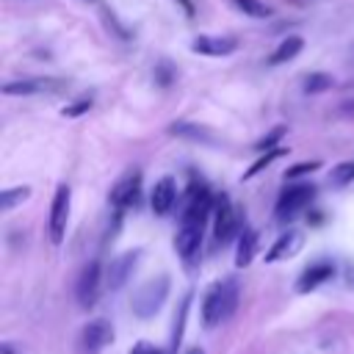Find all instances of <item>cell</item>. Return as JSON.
<instances>
[{"label":"cell","instance_id":"1","mask_svg":"<svg viewBox=\"0 0 354 354\" xmlns=\"http://www.w3.org/2000/svg\"><path fill=\"white\" fill-rule=\"evenodd\" d=\"M216 196L210 194V188L199 180H191L188 191H185V202H183V216H180V227L174 235V249L183 257L185 266H194L202 249V232L207 224V216L213 213Z\"/></svg>","mask_w":354,"mask_h":354},{"label":"cell","instance_id":"2","mask_svg":"<svg viewBox=\"0 0 354 354\" xmlns=\"http://www.w3.org/2000/svg\"><path fill=\"white\" fill-rule=\"evenodd\" d=\"M235 304H238V282L235 279L213 282L205 290V299H202V321H205V326H216V324L227 321L232 315Z\"/></svg>","mask_w":354,"mask_h":354},{"label":"cell","instance_id":"3","mask_svg":"<svg viewBox=\"0 0 354 354\" xmlns=\"http://www.w3.org/2000/svg\"><path fill=\"white\" fill-rule=\"evenodd\" d=\"M241 232H243L241 210L230 202L227 194L216 196V205H213V241H216V246H227Z\"/></svg>","mask_w":354,"mask_h":354},{"label":"cell","instance_id":"4","mask_svg":"<svg viewBox=\"0 0 354 354\" xmlns=\"http://www.w3.org/2000/svg\"><path fill=\"white\" fill-rule=\"evenodd\" d=\"M315 199V185L313 183H290L288 188H282L277 207H274V218L279 224L293 221L304 207H310V202Z\"/></svg>","mask_w":354,"mask_h":354},{"label":"cell","instance_id":"5","mask_svg":"<svg viewBox=\"0 0 354 354\" xmlns=\"http://www.w3.org/2000/svg\"><path fill=\"white\" fill-rule=\"evenodd\" d=\"M166 296H169V277H166V274H160V277H155V279L144 282V285L136 290V296H133L130 307H133V313H136L138 318H152V315L163 307Z\"/></svg>","mask_w":354,"mask_h":354},{"label":"cell","instance_id":"6","mask_svg":"<svg viewBox=\"0 0 354 354\" xmlns=\"http://www.w3.org/2000/svg\"><path fill=\"white\" fill-rule=\"evenodd\" d=\"M138 196H141V171H138V169L122 174V177L116 180V185L111 188V194H108V199H111V205L116 207V213L133 207V205L138 202Z\"/></svg>","mask_w":354,"mask_h":354},{"label":"cell","instance_id":"7","mask_svg":"<svg viewBox=\"0 0 354 354\" xmlns=\"http://www.w3.org/2000/svg\"><path fill=\"white\" fill-rule=\"evenodd\" d=\"M69 185H58L55 188V196H53V205H50V221H47V230H50V241L53 243H61L64 241V232H66V221H69Z\"/></svg>","mask_w":354,"mask_h":354},{"label":"cell","instance_id":"8","mask_svg":"<svg viewBox=\"0 0 354 354\" xmlns=\"http://www.w3.org/2000/svg\"><path fill=\"white\" fill-rule=\"evenodd\" d=\"M100 285H102V268L97 260L86 263L77 282H75V296H77V304L80 307H94L97 304V296H100Z\"/></svg>","mask_w":354,"mask_h":354},{"label":"cell","instance_id":"9","mask_svg":"<svg viewBox=\"0 0 354 354\" xmlns=\"http://www.w3.org/2000/svg\"><path fill=\"white\" fill-rule=\"evenodd\" d=\"M113 340V326L105 318H94L80 329V354H100Z\"/></svg>","mask_w":354,"mask_h":354},{"label":"cell","instance_id":"10","mask_svg":"<svg viewBox=\"0 0 354 354\" xmlns=\"http://www.w3.org/2000/svg\"><path fill=\"white\" fill-rule=\"evenodd\" d=\"M138 260H141V249H133V252H124V254L113 257L111 266H108V277H105L108 288H111V290H119V288L133 277Z\"/></svg>","mask_w":354,"mask_h":354},{"label":"cell","instance_id":"11","mask_svg":"<svg viewBox=\"0 0 354 354\" xmlns=\"http://www.w3.org/2000/svg\"><path fill=\"white\" fill-rule=\"evenodd\" d=\"M332 277H335V263L332 260H318V263H313V266H307L301 271V277L296 279V290L299 293H310V290H315L318 285H324Z\"/></svg>","mask_w":354,"mask_h":354},{"label":"cell","instance_id":"12","mask_svg":"<svg viewBox=\"0 0 354 354\" xmlns=\"http://www.w3.org/2000/svg\"><path fill=\"white\" fill-rule=\"evenodd\" d=\"M177 202V185H174V177H160L149 194V205H152V213L155 216H166L171 213Z\"/></svg>","mask_w":354,"mask_h":354},{"label":"cell","instance_id":"13","mask_svg":"<svg viewBox=\"0 0 354 354\" xmlns=\"http://www.w3.org/2000/svg\"><path fill=\"white\" fill-rule=\"evenodd\" d=\"M238 50V41L230 39V36H196L191 41V53H199V55H230Z\"/></svg>","mask_w":354,"mask_h":354},{"label":"cell","instance_id":"14","mask_svg":"<svg viewBox=\"0 0 354 354\" xmlns=\"http://www.w3.org/2000/svg\"><path fill=\"white\" fill-rule=\"evenodd\" d=\"M301 243H304V235H301L299 230H288V232H282V235L271 243V249L266 252V263H277V260L293 257V254L301 249Z\"/></svg>","mask_w":354,"mask_h":354},{"label":"cell","instance_id":"15","mask_svg":"<svg viewBox=\"0 0 354 354\" xmlns=\"http://www.w3.org/2000/svg\"><path fill=\"white\" fill-rule=\"evenodd\" d=\"M53 86H61V80H53V77H30V80H11L3 86V94L6 97H14V94H39V91H50Z\"/></svg>","mask_w":354,"mask_h":354},{"label":"cell","instance_id":"16","mask_svg":"<svg viewBox=\"0 0 354 354\" xmlns=\"http://www.w3.org/2000/svg\"><path fill=\"white\" fill-rule=\"evenodd\" d=\"M301 47H304V39H301V36H288V39H282V41L274 47V53L266 58V64H268V66L288 64V61H293V58L301 53Z\"/></svg>","mask_w":354,"mask_h":354},{"label":"cell","instance_id":"17","mask_svg":"<svg viewBox=\"0 0 354 354\" xmlns=\"http://www.w3.org/2000/svg\"><path fill=\"white\" fill-rule=\"evenodd\" d=\"M254 249H257V232L252 227H243V232L238 235V252H235V266L243 268L252 263L254 257Z\"/></svg>","mask_w":354,"mask_h":354},{"label":"cell","instance_id":"18","mask_svg":"<svg viewBox=\"0 0 354 354\" xmlns=\"http://www.w3.org/2000/svg\"><path fill=\"white\" fill-rule=\"evenodd\" d=\"M230 6L246 17H254V19H266L271 17V6H266L263 0H230Z\"/></svg>","mask_w":354,"mask_h":354},{"label":"cell","instance_id":"19","mask_svg":"<svg viewBox=\"0 0 354 354\" xmlns=\"http://www.w3.org/2000/svg\"><path fill=\"white\" fill-rule=\"evenodd\" d=\"M30 196V188L28 185H17V188H6L3 194H0V210L3 213H8L11 207H17V205H22L25 199Z\"/></svg>","mask_w":354,"mask_h":354},{"label":"cell","instance_id":"20","mask_svg":"<svg viewBox=\"0 0 354 354\" xmlns=\"http://www.w3.org/2000/svg\"><path fill=\"white\" fill-rule=\"evenodd\" d=\"M332 75H326V72H310L304 80H301V86H304V94H321V91H326V88H332Z\"/></svg>","mask_w":354,"mask_h":354},{"label":"cell","instance_id":"21","mask_svg":"<svg viewBox=\"0 0 354 354\" xmlns=\"http://www.w3.org/2000/svg\"><path fill=\"white\" fill-rule=\"evenodd\" d=\"M171 136H183V138H194V141H210V136L205 130H199L196 124H188V122H174L169 127Z\"/></svg>","mask_w":354,"mask_h":354},{"label":"cell","instance_id":"22","mask_svg":"<svg viewBox=\"0 0 354 354\" xmlns=\"http://www.w3.org/2000/svg\"><path fill=\"white\" fill-rule=\"evenodd\" d=\"M279 155H288V152H285L282 147H277V149H271V152H263V155H260V158H257V160H254V163H252V166L246 169V174H243V180H252V177H254L257 171H263V169H266L268 163H274V160H277Z\"/></svg>","mask_w":354,"mask_h":354},{"label":"cell","instance_id":"23","mask_svg":"<svg viewBox=\"0 0 354 354\" xmlns=\"http://www.w3.org/2000/svg\"><path fill=\"white\" fill-rule=\"evenodd\" d=\"M285 133H288V127H285V124H277L274 130H268V133L254 144V149H257V152H271V149H277V144H279V138H282Z\"/></svg>","mask_w":354,"mask_h":354},{"label":"cell","instance_id":"24","mask_svg":"<svg viewBox=\"0 0 354 354\" xmlns=\"http://www.w3.org/2000/svg\"><path fill=\"white\" fill-rule=\"evenodd\" d=\"M351 180H354V160L337 163V166L332 169V185H335V188H343V185H348Z\"/></svg>","mask_w":354,"mask_h":354},{"label":"cell","instance_id":"25","mask_svg":"<svg viewBox=\"0 0 354 354\" xmlns=\"http://www.w3.org/2000/svg\"><path fill=\"white\" fill-rule=\"evenodd\" d=\"M171 77H174V66L169 64V61H160L158 66H155V80H158V86H169L171 83Z\"/></svg>","mask_w":354,"mask_h":354},{"label":"cell","instance_id":"26","mask_svg":"<svg viewBox=\"0 0 354 354\" xmlns=\"http://www.w3.org/2000/svg\"><path fill=\"white\" fill-rule=\"evenodd\" d=\"M321 163L318 160H304V163H296V166H290L288 171H285V177L288 180H296V177H301V174H310V171H315Z\"/></svg>","mask_w":354,"mask_h":354},{"label":"cell","instance_id":"27","mask_svg":"<svg viewBox=\"0 0 354 354\" xmlns=\"http://www.w3.org/2000/svg\"><path fill=\"white\" fill-rule=\"evenodd\" d=\"M88 108H91V97H80L77 102H72V105H66V108H64V116L75 119V116H83Z\"/></svg>","mask_w":354,"mask_h":354},{"label":"cell","instance_id":"28","mask_svg":"<svg viewBox=\"0 0 354 354\" xmlns=\"http://www.w3.org/2000/svg\"><path fill=\"white\" fill-rule=\"evenodd\" d=\"M188 304H191V296H185V299H183V304H180V315H177V324H174V337H171V346H177V343H180V335H183V321H185Z\"/></svg>","mask_w":354,"mask_h":354},{"label":"cell","instance_id":"29","mask_svg":"<svg viewBox=\"0 0 354 354\" xmlns=\"http://www.w3.org/2000/svg\"><path fill=\"white\" fill-rule=\"evenodd\" d=\"M130 354H163V351L155 348L152 343H144V340H141V343H136V346L130 348Z\"/></svg>","mask_w":354,"mask_h":354},{"label":"cell","instance_id":"30","mask_svg":"<svg viewBox=\"0 0 354 354\" xmlns=\"http://www.w3.org/2000/svg\"><path fill=\"white\" fill-rule=\"evenodd\" d=\"M340 111H343V113H354V100L343 102V105H340Z\"/></svg>","mask_w":354,"mask_h":354},{"label":"cell","instance_id":"31","mask_svg":"<svg viewBox=\"0 0 354 354\" xmlns=\"http://www.w3.org/2000/svg\"><path fill=\"white\" fill-rule=\"evenodd\" d=\"M185 354H205V351H202V348H199V346H194V348H188V351H185Z\"/></svg>","mask_w":354,"mask_h":354}]
</instances>
